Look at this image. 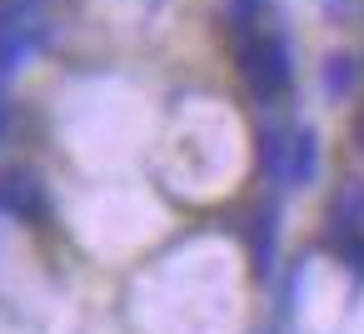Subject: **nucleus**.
Masks as SVG:
<instances>
[{
  "mask_svg": "<svg viewBox=\"0 0 364 334\" xmlns=\"http://www.w3.org/2000/svg\"><path fill=\"white\" fill-rule=\"evenodd\" d=\"M314 160H319V150H314V135L309 130H299V140H294V180H309L314 175Z\"/></svg>",
  "mask_w": 364,
  "mask_h": 334,
  "instance_id": "obj_2",
  "label": "nucleus"
},
{
  "mask_svg": "<svg viewBox=\"0 0 364 334\" xmlns=\"http://www.w3.org/2000/svg\"><path fill=\"white\" fill-rule=\"evenodd\" d=\"M354 135H359V145H364V110H359V120H354Z\"/></svg>",
  "mask_w": 364,
  "mask_h": 334,
  "instance_id": "obj_4",
  "label": "nucleus"
},
{
  "mask_svg": "<svg viewBox=\"0 0 364 334\" xmlns=\"http://www.w3.org/2000/svg\"><path fill=\"white\" fill-rule=\"evenodd\" d=\"M324 85H329L334 95H344V90L354 85V60H349V55H339V60H329V70H324Z\"/></svg>",
  "mask_w": 364,
  "mask_h": 334,
  "instance_id": "obj_3",
  "label": "nucleus"
},
{
  "mask_svg": "<svg viewBox=\"0 0 364 334\" xmlns=\"http://www.w3.org/2000/svg\"><path fill=\"white\" fill-rule=\"evenodd\" d=\"M245 75H250V85L259 90V95H279L284 85H289V50H284V41H250V50H245Z\"/></svg>",
  "mask_w": 364,
  "mask_h": 334,
  "instance_id": "obj_1",
  "label": "nucleus"
}]
</instances>
